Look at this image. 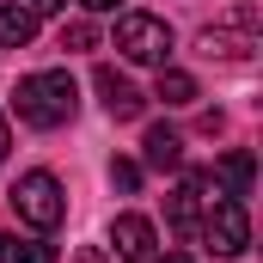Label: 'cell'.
<instances>
[{
	"mask_svg": "<svg viewBox=\"0 0 263 263\" xmlns=\"http://www.w3.org/2000/svg\"><path fill=\"white\" fill-rule=\"evenodd\" d=\"M12 104H18V117L31 129H62L67 117H73V104H80V92H73V80H67L62 67H43V73H25L18 80Z\"/></svg>",
	"mask_w": 263,
	"mask_h": 263,
	"instance_id": "obj_1",
	"label": "cell"
},
{
	"mask_svg": "<svg viewBox=\"0 0 263 263\" xmlns=\"http://www.w3.org/2000/svg\"><path fill=\"white\" fill-rule=\"evenodd\" d=\"M196 239L208 245V257H245L251 251V214H245V202L239 196H208V214H202Z\"/></svg>",
	"mask_w": 263,
	"mask_h": 263,
	"instance_id": "obj_2",
	"label": "cell"
},
{
	"mask_svg": "<svg viewBox=\"0 0 263 263\" xmlns=\"http://www.w3.org/2000/svg\"><path fill=\"white\" fill-rule=\"evenodd\" d=\"M12 208H18V220L25 227H37V233H55L67 214V196L62 184H55V172H25L18 184H12Z\"/></svg>",
	"mask_w": 263,
	"mask_h": 263,
	"instance_id": "obj_3",
	"label": "cell"
},
{
	"mask_svg": "<svg viewBox=\"0 0 263 263\" xmlns=\"http://www.w3.org/2000/svg\"><path fill=\"white\" fill-rule=\"evenodd\" d=\"M117 49L141 67H165L172 55V25L165 18H153V12H123L117 18Z\"/></svg>",
	"mask_w": 263,
	"mask_h": 263,
	"instance_id": "obj_4",
	"label": "cell"
},
{
	"mask_svg": "<svg viewBox=\"0 0 263 263\" xmlns=\"http://www.w3.org/2000/svg\"><path fill=\"white\" fill-rule=\"evenodd\" d=\"M196 49L208 55V62H214V55H220V62H245V55L257 49V12L239 6L227 25H208V31L196 37Z\"/></svg>",
	"mask_w": 263,
	"mask_h": 263,
	"instance_id": "obj_5",
	"label": "cell"
},
{
	"mask_svg": "<svg viewBox=\"0 0 263 263\" xmlns=\"http://www.w3.org/2000/svg\"><path fill=\"white\" fill-rule=\"evenodd\" d=\"M208 190H214V178H208V172H184V184L172 190V202H165V220H172V233H178V239H196L202 208H208Z\"/></svg>",
	"mask_w": 263,
	"mask_h": 263,
	"instance_id": "obj_6",
	"label": "cell"
},
{
	"mask_svg": "<svg viewBox=\"0 0 263 263\" xmlns=\"http://www.w3.org/2000/svg\"><path fill=\"white\" fill-rule=\"evenodd\" d=\"M153 245H159V233H153L147 214H117L110 220V257L117 263H147Z\"/></svg>",
	"mask_w": 263,
	"mask_h": 263,
	"instance_id": "obj_7",
	"label": "cell"
},
{
	"mask_svg": "<svg viewBox=\"0 0 263 263\" xmlns=\"http://www.w3.org/2000/svg\"><path fill=\"white\" fill-rule=\"evenodd\" d=\"M92 86H98V98H104V110H110L117 123H135V117L147 110V98L135 92V80H123L117 67H98V73H92Z\"/></svg>",
	"mask_w": 263,
	"mask_h": 263,
	"instance_id": "obj_8",
	"label": "cell"
},
{
	"mask_svg": "<svg viewBox=\"0 0 263 263\" xmlns=\"http://www.w3.org/2000/svg\"><path fill=\"white\" fill-rule=\"evenodd\" d=\"M141 159H147L153 172H178V165H184V135L165 129V123H153L147 141H141Z\"/></svg>",
	"mask_w": 263,
	"mask_h": 263,
	"instance_id": "obj_9",
	"label": "cell"
},
{
	"mask_svg": "<svg viewBox=\"0 0 263 263\" xmlns=\"http://www.w3.org/2000/svg\"><path fill=\"white\" fill-rule=\"evenodd\" d=\"M208 178H214V184H227V196L245 202V196H251V184H257V159H251L245 147H233V153H227V159H220Z\"/></svg>",
	"mask_w": 263,
	"mask_h": 263,
	"instance_id": "obj_10",
	"label": "cell"
},
{
	"mask_svg": "<svg viewBox=\"0 0 263 263\" xmlns=\"http://www.w3.org/2000/svg\"><path fill=\"white\" fill-rule=\"evenodd\" d=\"M31 37H37V12L18 6V0H6L0 6V49H25Z\"/></svg>",
	"mask_w": 263,
	"mask_h": 263,
	"instance_id": "obj_11",
	"label": "cell"
},
{
	"mask_svg": "<svg viewBox=\"0 0 263 263\" xmlns=\"http://www.w3.org/2000/svg\"><path fill=\"white\" fill-rule=\"evenodd\" d=\"M0 263H55V245H43V239H18V233H0Z\"/></svg>",
	"mask_w": 263,
	"mask_h": 263,
	"instance_id": "obj_12",
	"label": "cell"
},
{
	"mask_svg": "<svg viewBox=\"0 0 263 263\" xmlns=\"http://www.w3.org/2000/svg\"><path fill=\"white\" fill-rule=\"evenodd\" d=\"M153 98H165L172 110H178V104H196V80H190L184 67H159V80H153Z\"/></svg>",
	"mask_w": 263,
	"mask_h": 263,
	"instance_id": "obj_13",
	"label": "cell"
},
{
	"mask_svg": "<svg viewBox=\"0 0 263 263\" xmlns=\"http://www.w3.org/2000/svg\"><path fill=\"white\" fill-rule=\"evenodd\" d=\"M62 49H98V31L86 18H73V25H62Z\"/></svg>",
	"mask_w": 263,
	"mask_h": 263,
	"instance_id": "obj_14",
	"label": "cell"
},
{
	"mask_svg": "<svg viewBox=\"0 0 263 263\" xmlns=\"http://www.w3.org/2000/svg\"><path fill=\"white\" fill-rule=\"evenodd\" d=\"M110 184H117V190H135V184H141V165H135V159H117V165H110Z\"/></svg>",
	"mask_w": 263,
	"mask_h": 263,
	"instance_id": "obj_15",
	"label": "cell"
},
{
	"mask_svg": "<svg viewBox=\"0 0 263 263\" xmlns=\"http://www.w3.org/2000/svg\"><path fill=\"white\" fill-rule=\"evenodd\" d=\"M80 6H86V12H117L123 0H80Z\"/></svg>",
	"mask_w": 263,
	"mask_h": 263,
	"instance_id": "obj_16",
	"label": "cell"
},
{
	"mask_svg": "<svg viewBox=\"0 0 263 263\" xmlns=\"http://www.w3.org/2000/svg\"><path fill=\"white\" fill-rule=\"evenodd\" d=\"M25 6H31V12H62L67 0H25Z\"/></svg>",
	"mask_w": 263,
	"mask_h": 263,
	"instance_id": "obj_17",
	"label": "cell"
},
{
	"mask_svg": "<svg viewBox=\"0 0 263 263\" xmlns=\"http://www.w3.org/2000/svg\"><path fill=\"white\" fill-rule=\"evenodd\" d=\"M12 153V129H6V110H0V159Z\"/></svg>",
	"mask_w": 263,
	"mask_h": 263,
	"instance_id": "obj_18",
	"label": "cell"
},
{
	"mask_svg": "<svg viewBox=\"0 0 263 263\" xmlns=\"http://www.w3.org/2000/svg\"><path fill=\"white\" fill-rule=\"evenodd\" d=\"M147 263H190L184 251H165V257H147Z\"/></svg>",
	"mask_w": 263,
	"mask_h": 263,
	"instance_id": "obj_19",
	"label": "cell"
}]
</instances>
